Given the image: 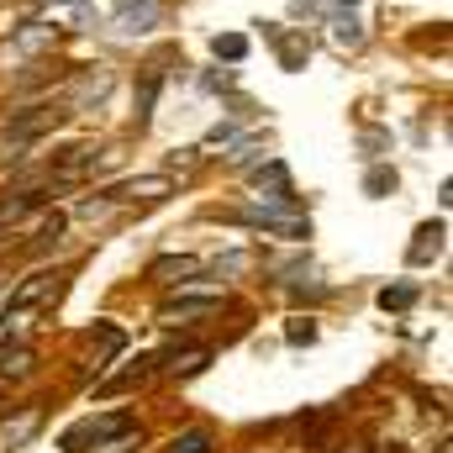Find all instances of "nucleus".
Here are the masks:
<instances>
[{
  "label": "nucleus",
  "mask_w": 453,
  "mask_h": 453,
  "mask_svg": "<svg viewBox=\"0 0 453 453\" xmlns=\"http://www.w3.org/2000/svg\"><path fill=\"white\" fill-rule=\"evenodd\" d=\"M137 433V417L116 411V417H96V422H80L64 433V453H90V443H111V438H127Z\"/></svg>",
  "instance_id": "f257e3e1"
},
{
  "label": "nucleus",
  "mask_w": 453,
  "mask_h": 453,
  "mask_svg": "<svg viewBox=\"0 0 453 453\" xmlns=\"http://www.w3.org/2000/svg\"><path fill=\"white\" fill-rule=\"evenodd\" d=\"M58 296V274H32V280H21V290L5 301V317H27L32 306H42V301H53Z\"/></svg>",
  "instance_id": "f03ea898"
},
{
  "label": "nucleus",
  "mask_w": 453,
  "mask_h": 453,
  "mask_svg": "<svg viewBox=\"0 0 453 453\" xmlns=\"http://www.w3.org/2000/svg\"><path fill=\"white\" fill-rule=\"evenodd\" d=\"M222 306V296H190V301H169L164 311H158V322L164 327H190L196 317H211Z\"/></svg>",
  "instance_id": "7ed1b4c3"
},
{
  "label": "nucleus",
  "mask_w": 453,
  "mask_h": 453,
  "mask_svg": "<svg viewBox=\"0 0 453 453\" xmlns=\"http://www.w3.org/2000/svg\"><path fill=\"white\" fill-rule=\"evenodd\" d=\"M37 427H42V406H27L16 422H5L0 427V453H16V449H27L32 438H37Z\"/></svg>",
  "instance_id": "20e7f679"
},
{
  "label": "nucleus",
  "mask_w": 453,
  "mask_h": 453,
  "mask_svg": "<svg viewBox=\"0 0 453 453\" xmlns=\"http://www.w3.org/2000/svg\"><path fill=\"white\" fill-rule=\"evenodd\" d=\"M269 42H274V53H280V64H285V69H306V58H311V42H306L301 32L269 27Z\"/></svg>",
  "instance_id": "39448f33"
},
{
  "label": "nucleus",
  "mask_w": 453,
  "mask_h": 453,
  "mask_svg": "<svg viewBox=\"0 0 453 453\" xmlns=\"http://www.w3.org/2000/svg\"><path fill=\"white\" fill-rule=\"evenodd\" d=\"M106 90H111V69H85V74L74 80V96H69V106H74V111H85V106H90V101H101Z\"/></svg>",
  "instance_id": "423d86ee"
},
{
  "label": "nucleus",
  "mask_w": 453,
  "mask_h": 453,
  "mask_svg": "<svg viewBox=\"0 0 453 453\" xmlns=\"http://www.w3.org/2000/svg\"><path fill=\"white\" fill-rule=\"evenodd\" d=\"M158 196H169V174H142L111 190V201H158Z\"/></svg>",
  "instance_id": "0eeeda50"
},
{
  "label": "nucleus",
  "mask_w": 453,
  "mask_h": 453,
  "mask_svg": "<svg viewBox=\"0 0 453 453\" xmlns=\"http://www.w3.org/2000/svg\"><path fill=\"white\" fill-rule=\"evenodd\" d=\"M201 264L190 258V253H169V258H153V280H164V285H185V274H196Z\"/></svg>",
  "instance_id": "6e6552de"
},
{
  "label": "nucleus",
  "mask_w": 453,
  "mask_h": 453,
  "mask_svg": "<svg viewBox=\"0 0 453 453\" xmlns=\"http://www.w3.org/2000/svg\"><path fill=\"white\" fill-rule=\"evenodd\" d=\"M443 253V222H427V226H417V242H411V264H427V258H438Z\"/></svg>",
  "instance_id": "1a4fd4ad"
},
{
  "label": "nucleus",
  "mask_w": 453,
  "mask_h": 453,
  "mask_svg": "<svg viewBox=\"0 0 453 453\" xmlns=\"http://www.w3.org/2000/svg\"><path fill=\"white\" fill-rule=\"evenodd\" d=\"M37 201H42V190H21V196H5V201H0V226H16L21 217H27V211H32V206H37Z\"/></svg>",
  "instance_id": "9d476101"
},
{
  "label": "nucleus",
  "mask_w": 453,
  "mask_h": 453,
  "mask_svg": "<svg viewBox=\"0 0 453 453\" xmlns=\"http://www.w3.org/2000/svg\"><path fill=\"white\" fill-rule=\"evenodd\" d=\"M158 90H164V74H158V69H148V74H142V90H137V127L153 116V101H158Z\"/></svg>",
  "instance_id": "9b49d317"
},
{
  "label": "nucleus",
  "mask_w": 453,
  "mask_h": 453,
  "mask_svg": "<svg viewBox=\"0 0 453 453\" xmlns=\"http://www.w3.org/2000/svg\"><path fill=\"white\" fill-rule=\"evenodd\" d=\"M333 42H338V48H358V42H364V21H358V16H338V21H333Z\"/></svg>",
  "instance_id": "f8f14e48"
},
{
  "label": "nucleus",
  "mask_w": 453,
  "mask_h": 453,
  "mask_svg": "<svg viewBox=\"0 0 453 453\" xmlns=\"http://www.w3.org/2000/svg\"><path fill=\"white\" fill-rule=\"evenodd\" d=\"M169 453H211V433L206 427H190V433H180L169 443Z\"/></svg>",
  "instance_id": "ddd939ff"
},
{
  "label": "nucleus",
  "mask_w": 453,
  "mask_h": 453,
  "mask_svg": "<svg viewBox=\"0 0 453 453\" xmlns=\"http://www.w3.org/2000/svg\"><path fill=\"white\" fill-rule=\"evenodd\" d=\"M417 301V285H395V290H380V306L385 311H406Z\"/></svg>",
  "instance_id": "4468645a"
},
{
  "label": "nucleus",
  "mask_w": 453,
  "mask_h": 453,
  "mask_svg": "<svg viewBox=\"0 0 453 453\" xmlns=\"http://www.w3.org/2000/svg\"><path fill=\"white\" fill-rule=\"evenodd\" d=\"M211 48H217V58H232V64H237V58L248 53V37H237V32H226V37H217Z\"/></svg>",
  "instance_id": "2eb2a0df"
},
{
  "label": "nucleus",
  "mask_w": 453,
  "mask_h": 453,
  "mask_svg": "<svg viewBox=\"0 0 453 453\" xmlns=\"http://www.w3.org/2000/svg\"><path fill=\"white\" fill-rule=\"evenodd\" d=\"M364 190H369V196H385V190H395V174H390V169H374V174L364 180Z\"/></svg>",
  "instance_id": "dca6fc26"
},
{
  "label": "nucleus",
  "mask_w": 453,
  "mask_h": 453,
  "mask_svg": "<svg viewBox=\"0 0 453 453\" xmlns=\"http://www.w3.org/2000/svg\"><path fill=\"white\" fill-rule=\"evenodd\" d=\"M206 358H211V353H206V348H196V353L174 358V369H180V374H196V369H206Z\"/></svg>",
  "instance_id": "f3484780"
},
{
  "label": "nucleus",
  "mask_w": 453,
  "mask_h": 453,
  "mask_svg": "<svg viewBox=\"0 0 453 453\" xmlns=\"http://www.w3.org/2000/svg\"><path fill=\"white\" fill-rule=\"evenodd\" d=\"M0 369H5V374H27V369H32V348H16Z\"/></svg>",
  "instance_id": "a211bd4d"
},
{
  "label": "nucleus",
  "mask_w": 453,
  "mask_h": 453,
  "mask_svg": "<svg viewBox=\"0 0 453 453\" xmlns=\"http://www.w3.org/2000/svg\"><path fill=\"white\" fill-rule=\"evenodd\" d=\"M317 338V327H311V322H296V327H290V342H311Z\"/></svg>",
  "instance_id": "6ab92c4d"
},
{
  "label": "nucleus",
  "mask_w": 453,
  "mask_h": 453,
  "mask_svg": "<svg viewBox=\"0 0 453 453\" xmlns=\"http://www.w3.org/2000/svg\"><path fill=\"white\" fill-rule=\"evenodd\" d=\"M338 5H353V0H338Z\"/></svg>",
  "instance_id": "aec40b11"
},
{
  "label": "nucleus",
  "mask_w": 453,
  "mask_h": 453,
  "mask_svg": "<svg viewBox=\"0 0 453 453\" xmlns=\"http://www.w3.org/2000/svg\"><path fill=\"white\" fill-rule=\"evenodd\" d=\"M74 5H85V0H74Z\"/></svg>",
  "instance_id": "412c9836"
}]
</instances>
